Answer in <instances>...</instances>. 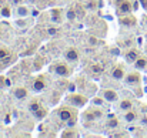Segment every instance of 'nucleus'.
Returning a JSON list of instances; mask_svg holds the SVG:
<instances>
[{"label":"nucleus","mask_w":147,"mask_h":138,"mask_svg":"<svg viewBox=\"0 0 147 138\" xmlns=\"http://www.w3.org/2000/svg\"><path fill=\"white\" fill-rule=\"evenodd\" d=\"M46 86H47V84H46L45 76H39V77L34 80V83H33V90L36 92H39V91H42V90H45Z\"/></svg>","instance_id":"nucleus-12"},{"label":"nucleus","mask_w":147,"mask_h":138,"mask_svg":"<svg viewBox=\"0 0 147 138\" xmlns=\"http://www.w3.org/2000/svg\"><path fill=\"white\" fill-rule=\"evenodd\" d=\"M16 13H17V16H20V17H27V16L30 14V9H29L26 4H19Z\"/></svg>","instance_id":"nucleus-16"},{"label":"nucleus","mask_w":147,"mask_h":138,"mask_svg":"<svg viewBox=\"0 0 147 138\" xmlns=\"http://www.w3.org/2000/svg\"><path fill=\"white\" fill-rule=\"evenodd\" d=\"M140 3H142V6H143L144 9H147V0H140Z\"/></svg>","instance_id":"nucleus-32"},{"label":"nucleus","mask_w":147,"mask_h":138,"mask_svg":"<svg viewBox=\"0 0 147 138\" xmlns=\"http://www.w3.org/2000/svg\"><path fill=\"white\" fill-rule=\"evenodd\" d=\"M0 11H1V16H3V17H9V16H10V9H9V6H3Z\"/></svg>","instance_id":"nucleus-26"},{"label":"nucleus","mask_w":147,"mask_h":138,"mask_svg":"<svg viewBox=\"0 0 147 138\" xmlns=\"http://www.w3.org/2000/svg\"><path fill=\"white\" fill-rule=\"evenodd\" d=\"M50 71L59 77H70L73 73V68L66 61H54V64L50 67Z\"/></svg>","instance_id":"nucleus-2"},{"label":"nucleus","mask_w":147,"mask_h":138,"mask_svg":"<svg viewBox=\"0 0 147 138\" xmlns=\"http://www.w3.org/2000/svg\"><path fill=\"white\" fill-rule=\"evenodd\" d=\"M123 118H124L126 123H134V121L137 120V113L133 111V108H131V110H127V111H124Z\"/></svg>","instance_id":"nucleus-15"},{"label":"nucleus","mask_w":147,"mask_h":138,"mask_svg":"<svg viewBox=\"0 0 147 138\" xmlns=\"http://www.w3.org/2000/svg\"><path fill=\"white\" fill-rule=\"evenodd\" d=\"M89 98L83 94H69L66 97V104H70L76 108H80V107H84L87 104Z\"/></svg>","instance_id":"nucleus-3"},{"label":"nucleus","mask_w":147,"mask_h":138,"mask_svg":"<svg viewBox=\"0 0 147 138\" xmlns=\"http://www.w3.org/2000/svg\"><path fill=\"white\" fill-rule=\"evenodd\" d=\"M66 19H67L70 23L76 21V19H77V11H76L74 7H70V9L67 10V13H66Z\"/></svg>","instance_id":"nucleus-21"},{"label":"nucleus","mask_w":147,"mask_h":138,"mask_svg":"<svg viewBox=\"0 0 147 138\" xmlns=\"http://www.w3.org/2000/svg\"><path fill=\"white\" fill-rule=\"evenodd\" d=\"M140 81H142V77H140L139 71H131L124 76V83L127 86H139Z\"/></svg>","instance_id":"nucleus-6"},{"label":"nucleus","mask_w":147,"mask_h":138,"mask_svg":"<svg viewBox=\"0 0 147 138\" xmlns=\"http://www.w3.org/2000/svg\"><path fill=\"white\" fill-rule=\"evenodd\" d=\"M11 3L13 4H19V3H22V0H11Z\"/></svg>","instance_id":"nucleus-34"},{"label":"nucleus","mask_w":147,"mask_h":138,"mask_svg":"<svg viewBox=\"0 0 147 138\" xmlns=\"http://www.w3.org/2000/svg\"><path fill=\"white\" fill-rule=\"evenodd\" d=\"M57 29L56 27H47V34H50V36H54V34H57Z\"/></svg>","instance_id":"nucleus-29"},{"label":"nucleus","mask_w":147,"mask_h":138,"mask_svg":"<svg viewBox=\"0 0 147 138\" xmlns=\"http://www.w3.org/2000/svg\"><path fill=\"white\" fill-rule=\"evenodd\" d=\"M117 9L121 14H130L133 10V6L129 0H119L117 1Z\"/></svg>","instance_id":"nucleus-9"},{"label":"nucleus","mask_w":147,"mask_h":138,"mask_svg":"<svg viewBox=\"0 0 147 138\" xmlns=\"http://www.w3.org/2000/svg\"><path fill=\"white\" fill-rule=\"evenodd\" d=\"M3 84H4V78L0 77V87H3Z\"/></svg>","instance_id":"nucleus-33"},{"label":"nucleus","mask_w":147,"mask_h":138,"mask_svg":"<svg viewBox=\"0 0 147 138\" xmlns=\"http://www.w3.org/2000/svg\"><path fill=\"white\" fill-rule=\"evenodd\" d=\"M133 64H134L136 70H144V68H147V58L146 57H139Z\"/></svg>","instance_id":"nucleus-18"},{"label":"nucleus","mask_w":147,"mask_h":138,"mask_svg":"<svg viewBox=\"0 0 147 138\" xmlns=\"http://www.w3.org/2000/svg\"><path fill=\"white\" fill-rule=\"evenodd\" d=\"M33 115H34V118H36V120H43V118L47 115V108H46L45 105H42L36 113H33Z\"/></svg>","instance_id":"nucleus-20"},{"label":"nucleus","mask_w":147,"mask_h":138,"mask_svg":"<svg viewBox=\"0 0 147 138\" xmlns=\"http://www.w3.org/2000/svg\"><path fill=\"white\" fill-rule=\"evenodd\" d=\"M101 117H103V111L98 110L97 107H92L90 110H87V111L83 114V118H84L86 121H96V120L101 118Z\"/></svg>","instance_id":"nucleus-5"},{"label":"nucleus","mask_w":147,"mask_h":138,"mask_svg":"<svg viewBox=\"0 0 147 138\" xmlns=\"http://www.w3.org/2000/svg\"><path fill=\"white\" fill-rule=\"evenodd\" d=\"M40 107H42V102H40V100H39V98L32 100V101L29 102V105H27V108H29V111H30L32 114H33V113H36Z\"/></svg>","instance_id":"nucleus-17"},{"label":"nucleus","mask_w":147,"mask_h":138,"mask_svg":"<svg viewBox=\"0 0 147 138\" xmlns=\"http://www.w3.org/2000/svg\"><path fill=\"white\" fill-rule=\"evenodd\" d=\"M86 9H87V10H90V11H94V10L97 9V6H96V1H89V3L86 4Z\"/></svg>","instance_id":"nucleus-27"},{"label":"nucleus","mask_w":147,"mask_h":138,"mask_svg":"<svg viewBox=\"0 0 147 138\" xmlns=\"http://www.w3.org/2000/svg\"><path fill=\"white\" fill-rule=\"evenodd\" d=\"M111 54L113 56H119L120 54V50L119 48H111Z\"/></svg>","instance_id":"nucleus-30"},{"label":"nucleus","mask_w":147,"mask_h":138,"mask_svg":"<svg viewBox=\"0 0 147 138\" xmlns=\"http://www.w3.org/2000/svg\"><path fill=\"white\" fill-rule=\"evenodd\" d=\"M124 76H126V71H124V68H123L121 66H116V67H113L111 71H110V77H111L113 80H116V81L124 80Z\"/></svg>","instance_id":"nucleus-8"},{"label":"nucleus","mask_w":147,"mask_h":138,"mask_svg":"<svg viewBox=\"0 0 147 138\" xmlns=\"http://www.w3.org/2000/svg\"><path fill=\"white\" fill-rule=\"evenodd\" d=\"M119 120L117 118H109V121H107V127L109 128H117L119 127Z\"/></svg>","instance_id":"nucleus-24"},{"label":"nucleus","mask_w":147,"mask_h":138,"mask_svg":"<svg viewBox=\"0 0 147 138\" xmlns=\"http://www.w3.org/2000/svg\"><path fill=\"white\" fill-rule=\"evenodd\" d=\"M119 108H120L121 111L131 110V108H133V102H131V100H129V98H124V100H121V101H120V104H119Z\"/></svg>","instance_id":"nucleus-19"},{"label":"nucleus","mask_w":147,"mask_h":138,"mask_svg":"<svg viewBox=\"0 0 147 138\" xmlns=\"http://www.w3.org/2000/svg\"><path fill=\"white\" fill-rule=\"evenodd\" d=\"M119 21H120L121 26H127V27H133V26H136V23H137L136 17L131 16V14H124L123 17H120Z\"/></svg>","instance_id":"nucleus-11"},{"label":"nucleus","mask_w":147,"mask_h":138,"mask_svg":"<svg viewBox=\"0 0 147 138\" xmlns=\"http://www.w3.org/2000/svg\"><path fill=\"white\" fill-rule=\"evenodd\" d=\"M9 56H10V50L6 47H0V60H7Z\"/></svg>","instance_id":"nucleus-23"},{"label":"nucleus","mask_w":147,"mask_h":138,"mask_svg":"<svg viewBox=\"0 0 147 138\" xmlns=\"http://www.w3.org/2000/svg\"><path fill=\"white\" fill-rule=\"evenodd\" d=\"M61 137L63 138H69V137L74 138V137H79V134H77V131H76L74 128H71V127H70V128H67V130L61 134Z\"/></svg>","instance_id":"nucleus-22"},{"label":"nucleus","mask_w":147,"mask_h":138,"mask_svg":"<svg viewBox=\"0 0 147 138\" xmlns=\"http://www.w3.org/2000/svg\"><path fill=\"white\" fill-rule=\"evenodd\" d=\"M56 115L59 117V120L61 123H66L69 127H73L77 121V111H76V107L73 105H61L59 107V110L56 111Z\"/></svg>","instance_id":"nucleus-1"},{"label":"nucleus","mask_w":147,"mask_h":138,"mask_svg":"<svg viewBox=\"0 0 147 138\" xmlns=\"http://www.w3.org/2000/svg\"><path fill=\"white\" fill-rule=\"evenodd\" d=\"M64 58H66V61L76 64V63L79 61V58H80L79 50H77L76 47H67V48L64 50Z\"/></svg>","instance_id":"nucleus-4"},{"label":"nucleus","mask_w":147,"mask_h":138,"mask_svg":"<svg viewBox=\"0 0 147 138\" xmlns=\"http://www.w3.org/2000/svg\"><path fill=\"white\" fill-rule=\"evenodd\" d=\"M42 4H46V3H49V1H51V0H39Z\"/></svg>","instance_id":"nucleus-35"},{"label":"nucleus","mask_w":147,"mask_h":138,"mask_svg":"<svg viewBox=\"0 0 147 138\" xmlns=\"http://www.w3.org/2000/svg\"><path fill=\"white\" fill-rule=\"evenodd\" d=\"M11 95L16 100H26L29 97V90L26 87H23V86H19V87H16V88L11 90Z\"/></svg>","instance_id":"nucleus-7"},{"label":"nucleus","mask_w":147,"mask_h":138,"mask_svg":"<svg viewBox=\"0 0 147 138\" xmlns=\"http://www.w3.org/2000/svg\"><path fill=\"white\" fill-rule=\"evenodd\" d=\"M50 16H51V21H54V23L60 24L63 21V10L61 9H53Z\"/></svg>","instance_id":"nucleus-13"},{"label":"nucleus","mask_w":147,"mask_h":138,"mask_svg":"<svg viewBox=\"0 0 147 138\" xmlns=\"http://www.w3.org/2000/svg\"><path fill=\"white\" fill-rule=\"evenodd\" d=\"M139 57H140L139 56V50H136V48H130L126 53V61H129V63H134Z\"/></svg>","instance_id":"nucleus-14"},{"label":"nucleus","mask_w":147,"mask_h":138,"mask_svg":"<svg viewBox=\"0 0 147 138\" xmlns=\"http://www.w3.org/2000/svg\"><path fill=\"white\" fill-rule=\"evenodd\" d=\"M89 44H90V46H97L98 44L97 37H93V36H92V37H89Z\"/></svg>","instance_id":"nucleus-28"},{"label":"nucleus","mask_w":147,"mask_h":138,"mask_svg":"<svg viewBox=\"0 0 147 138\" xmlns=\"http://www.w3.org/2000/svg\"><path fill=\"white\" fill-rule=\"evenodd\" d=\"M90 71L93 74H101L103 73V67H100L98 64H92L90 66Z\"/></svg>","instance_id":"nucleus-25"},{"label":"nucleus","mask_w":147,"mask_h":138,"mask_svg":"<svg viewBox=\"0 0 147 138\" xmlns=\"http://www.w3.org/2000/svg\"><path fill=\"white\" fill-rule=\"evenodd\" d=\"M100 95H101L103 100L107 101V102H116V101L119 100V94L114 91V90H103Z\"/></svg>","instance_id":"nucleus-10"},{"label":"nucleus","mask_w":147,"mask_h":138,"mask_svg":"<svg viewBox=\"0 0 147 138\" xmlns=\"http://www.w3.org/2000/svg\"><path fill=\"white\" fill-rule=\"evenodd\" d=\"M93 102H94V104H101V102H103V97H101V98H96Z\"/></svg>","instance_id":"nucleus-31"},{"label":"nucleus","mask_w":147,"mask_h":138,"mask_svg":"<svg viewBox=\"0 0 147 138\" xmlns=\"http://www.w3.org/2000/svg\"><path fill=\"white\" fill-rule=\"evenodd\" d=\"M146 123H147V118H146Z\"/></svg>","instance_id":"nucleus-36"}]
</instances>
